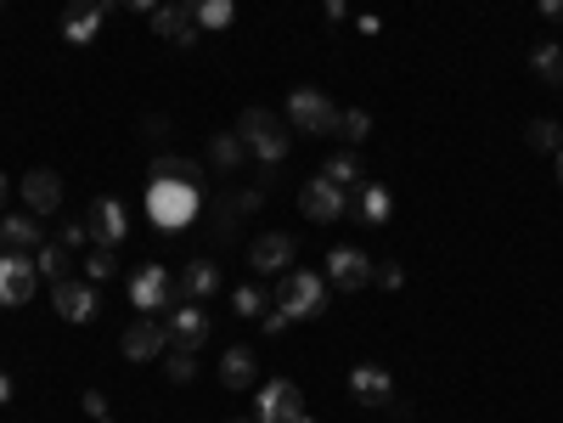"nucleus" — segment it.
Instances as JSON below:
<instances>
[{"label":"nucleus","mask_w":563,"mask_h":423,"mask_svg":"<svg viewBox=\"0 0 563 423\" xmlns=\"http://www.w3.org/2000/svg\"><path fill=\"white\" fill-rule=\"evenodd\" d=\"M0 7H7V0H0Z\"/></svg>","instance_id":"48"},{"label":"nucleus","mask_w":563,"mask_h":423,"mask_svg":"<svg viewBox=\"0 0 563 423\" xmlns=\"http://www.w3.org/2000/svg\"><path fill=\"white\" fill-rule=\"evenodd\" d=\"M541 7V17H563V0H536Z\"/></svg>","instance_id":"42"},{"label":"nucleus","mask_w":563,"mask_h":423,"mask_svg":"<svg viewBox=\"0 0 563 423\" xmlns=\"http://www.w3.org/2000/svg\"><path fill=\"white\" fill-rule=\"evenodd\" d=\"M170 130H175V124L163 119V113H147V119H142V142H147V147H163V142H170Z\"/></svg>","instance_id":"35"},{"label":"nucleus","mask_w":563,"mask_h":423,"mask_svg":"<svg viewBox=\"0 0 563 423\" xmlns=\"http://www.w3.org/2000/svg\"><path fill=\"white\" fill-rule=\"evenodd\" d=\"M333 136H344L350 147H360V142L372 136V113L367 108H339V130H333Z\"/></svg>","instance_id":"28"},{"label":"nucleus","mask_w":563,"mask_h":423,"mask_svg":"<svg viewBox=\"0 0 563 423\" xmlns=\"http://www.w3.org/2000/svg\"><path fill=\"white\" fill-rule=\"evenodd\" d=\"M254 378H259L254 350H248V345H231V350L220 355V384H225V389H254Z\"/></svg>","instance_id":"20"},{"label":"nucleus","mask_w":563,"mask_h":423,"mask_svg":"<svg viewBox=\"0 0 563 423\" xmlns=\"http://www.w3.org/2000/svg\"><path fill=\"white\" fill-rule=\"evenodd\" d=\"M130 305L142 316H163V311L181 305V282L163 266H142V271H130Z\"/></svg>","instance_id":"4"},{"label":"nucleus","mask_w":563,"mask_h":423,"mask_svg":"<svg viewBox=\"0 0 563 423\" xmlns=\"http://www.w3.org/2000/svg\"><path fill=\"white\" fill-rule=\"evenodd\" d=\"M321 12H327V17L339 23V17H350V0H321Z\"/></svg>","instance_id":"40"},{"label":"nucleus","mask_w":563,"mask_h":423,"mask_svg":"<svg viewBox=\"0 0 563 423\" xmlns=\"http://www.w3.org/2000/svg\"><path fill=\"white\" fill-rule=\"evenodd\" d=\"M552 165H558V181H563V147H558V153H552Z\"/></svg>","instance_id":"45"},{"label":"nucleus","mask_w":563,"mask_h":423,"mask_svg":"<svg viewBox=\"0 0 563 423\" xmlns=\"http://www.w3.org/2000/svg\"><path fill=\"white\" fill-rule=\"evenodd\" d=\"M7 198H12V181L0 176V215H7Z\"/></svg>","instance_id":"44"},{"label":"nucleus","mask_w":563,"mask_h":423,"mask_svg":"<svg viewBox=\"0 0 563 423\" xmlns=\"http://www.w3.org/2000/svg\"><path fill=\"white\" fill-rule=\"evenodd\" d=\"M163 373H170V384H192L197 378V350H163Z\"/></svg>","instance_id":"33"},{"label":"nucleus","mask_w":563,"mask_h":423,"mask_svg":"<svg viewBox=\"0 0 563 423\" xmlns=\"http://www.w3.org/2000/svg\"><path fill=\"white\" fill-rule=\"evenodd\" d=\"M163 322H170V350H204V339H209V316H204V305L181 300Z\"/></svg>","instance_id":"14"},{"label":"nucleus","mask_w":563,"mask_h":423,"mask_svg":"<svg viewBox=\"0 0 563 423\" xmlns=\"http://www.w3.org/2000/svg\"><path fill=\"white\" fill-rule=\"evenodd\" d=\"M113 277H119V249H96V243H90V254H85V282L102 288V282H113Z\"/></svg>","instance_id":"29"},{"label":"nucleus","mask_w":563,"mask_h":423,"mask_svg":"<svg viewBox=\"0 0 563 423\" xmlns=\"http://www.w3.org/2000/svg\"><path fill=\"white\" fill-rule=\"evenodd\" d=\"M277 311H287V322H310L327 311V277L305 271V266H287L282 282H277V294H271Z\"/></svg>","instance_id":"3"},{"label":"nucleus","mask_w":563,"mask_h":423,"mask_svg":"<svg viewBox=\"0 0 563 423\" xmlns=\"http://www.w3.org/2000/svg\"><path fill=\"white\" fill-rule=\"evenodd\" d=\"M23 209H35L40 220L62 209V176L57 170H28L23 176Z\"/></svg>","instance_id":"15"},{"label":"nucleus","mask_w":563,"mask_h":423,"mask_svg":"<svg viewBox=\"0 0 563 423\" xmlns=\"http://www.w3.org/2000/svg\"><path fill=\"white\" fill-rule=\"evenodd\" d=\"M287 124L299 130V136H333V130H339V108L327 102L316 85H299V90L287 96Z\"/></svg>","instance_id":"5"},{"label":"nucleus","mask_w":563,"mask_h":423,"mask_svg":"<svg viewBox=\"0 0 563 423\" xmlns=\"http://www.w3.org/2000/svg\"><path fill=\"white\" fill-rule=\"evenodd\" d=\"M237 165H248V147H243V136L237 130H220V136H209V170H237Z\"/></svg>","instance_id":"23"},{"label":"nucleus","mask_w":563,"mask_h":423,"mask_svg":"<svg viewBox=\"0 0 563 423\" xmlns=\"http://www.w3.org/2000/svg\"><path fill=\"white\" fill-rule=\"evenodd\" d=\"M119 345H124V362H152V355L170 350V322L163 316H136Z\"/></svg>","instance_id":"8"},{"label":"nucleus","mask_w":563,"mask_h":423,"mask_svg":"<svg viewBox=\"0 0 563 423\" xmlns=\"http://www.w3.org/2000/svg\"><path fill=\"white\" fill-rule=\"evenodd\" d=\"M529 69H536L547 85H563V51H558L552 40H541L536 51H529Z\"/></svg>","instance_id":"31"},{"label":"nucleus","mask_w":563,"mask_h":423,"mask_svg":"<svg viewBox=\"0 0 563 423\" xmlns=\"http://www.w3.org/2000/svg\"><path fill=\"white\" fill-rule=\"evenodd\" d=\"M85 232H90V243H96V249H119V243H124V232H130L124 204H119V198H96V204L85 209Z\"/></svg>","instance_id":"10"},{"label":"nucleus","mask_w":563,"mask_h":423,"mask_svg":"<svg viewBox=\"0 0 563 423\" xmlns=\"http://www.w3.org/2000/svg\"><path fill=\"white\" fill-rule=\"evenodd\" d=\"M237 136H243V147H248V158H259L265 170H277L282 158H287V130H282V119L271 113V108H243V119H237Z\"/></svg>","instance_id":"2"},{"label":"nucleus","mask_w":563,"mask_h":423,"mask_svg":"<svg viewBox=\"0 0 563 423\" xmlns=\"http://www.w3.org/2000/svg\"><path fill=\"white\" fill-rule=\"evenodd\" d=\"M259 204H265V192H259V186H243V192H225V198L215 204V209H220V232H225L231 220H243V215H254Z\"/></svg>","instance_id":"26"},{"label":"nucleus","mask_w":563,"mask_h":423,"mask_svg":"<svg viewBox=\"0 0 563 423\" xmlns=\"http://www.w3.org/2000/svg\"><path fill=\"white\" fill-rule=\"evenodd\" d=\"M96 423H113V418H96Z\"/></svg>","instance_id":"47"},{"label":"nucleus","mask_w":563,"mask_h":423,"mask_svg":"<svg viewBox=\"0 0 563 423\" xmlns=\"http://www.w3.org/2000/svg\"><path fill=\"white\" fill-rule=\"evenodd\" d=\"M350 389H355L367 407H383V401L394 396V378H389L383 367H355V373H350Z\"/></svg>","instance_id":"22"},{"label":"nucleus","mask_w":563,"mask_h":423,"mask_svg":"<svg viewBox=\"0 0 563 423\" xmlns=\"http://www.w3.org/2000/svg\"><path fill=\"white\" fill-rule=\"evenodd\" d=\"M69 259H74V254L62 249V243H40V249H35V271L51 277V282H62V277H69Z\"/></svg>","instance_id":"30"},{"label":"nucleus","mask_w":563,"mask_h":423,"mask_svg":"<svg viewBox=\"0 0 563 423\" xmlns=\"http://www.w3.org/2000/svg\"><path fill=\"white\" fill-rule=\"evenodd\" d=\"M265 305H271V300H265L259 282H243L237 294H231V311H237V316H265Z\"/></svg>","instance_id":"34"},{"label":"nucleus","mask_w":563,"mask_h":423,"mask_svg":"<svg viewBox=\"0 0 563 423\" xmlns=\"http://www.w3.org/2000/svg\"><path fill=\"white\" fill-rule=\"evenodd\" d=\"M299 412H305V389L293 384V378H271V384L254 396V418H259V423H293Z\"/></svg>","instance_id":"7"},{"label":"nucleus","mask_w":563,"mask_h":423,"mask_svg":"<svg viewBox=\"0 0 563 423\" xmlns=\"http://www.w3.org/2000/svg\"><path fill=\"white\" fill-rule=\"evenodd\" d=\"M57 243L69 249V254H74V249H85V243H90V232H85V220H69V226H62V232H57Z\"/></svg>","instance_id":"36"},{"label":"nucleus","mask_w":563,"mask_h":423,"mask_svg":"<svg viewBox=\"0 0 563 423\" xmlns=\"http://www.w3.org/2000/svg\"><path fill=\"white\" fill-rule=\"evenodd\" d=\"M215 294H220V266H215V259H186V266H181V300L204 305Z\"/></svg>","instance_id":"19"},{"label":"nucleus","mask_w":563,"mask_h":423,"mask_svg":"<svg viewBox=\"0 0 563 423\" xmlns=\"http://www.w3.org/2000/svg\"><path fill=\"white\" fill-rule=\"evenodd\" d=\"M231 423H259V418H231Z\"/></svg>","instance_id":"46"},{"label":"nucleus","mask_w":563,"mask_h":423,"mask_svg":"<svg viewBox=\"0 0 563 423\" xmlns=\"http://www.w3.org/2000/svg\"><path fill=\"white\" fill-rule=\"evenodd\" d=\"M197 28H209V35H220V28H231V17H237V0H186Z\"/></svg>","instance_id":"25"},{"label":"nucleus","mask_w":563,"mask_h":423,"mask_svg":"<svg viewBox=\"0 0 563 423\" xmlns=\"http://www.w3.org/2000/svg\"><path fill=\"white\" fill-rule=\"evenodd\" d=\"M372 277H378V288H389V294H394V288H401V282H406V271H401V266H394V259H383V266H378Z\"/></svg>","instance_id":"37"},{"label":"nucleus","mask_w":563,"mask_h":423,"mask_svg":"<svg viewBox=\"0 0 563 423\" xmlns=\"http://www.w3.org/2000/svg\"><path fill=\"white\" fill-rule=\"evenodd\" d=\"M158 7H163V0H124V12H147V17H152Z\"/></svg>","instance_id":"41"},{"label":"nucleus","mask_w":563,"mask_h":423,"mask_svg":"<svg viewBox=\"0 0 563 423\" xmlns=\"http://www.w3.org/2000/svg\"><path fill=\"white\" fill-rule=\"evenodd\" d=\"M259 328H265V334H287L293 322H287V311H265V316H259Z\"/></svg>","instance_id":"39"},{"label":"nucleus","mask_w":563,"mask_h":423,"mask_svg":"<svg viewBox=\"0 0 563 423\" xmlns=\"http://www.w3.org/2000/svg\"><path fill=\"white\" fill-rule=\"evenodd\" d=\"M204 209V192L186 186V181H147V215L158 232H181V226L197 220Z\"/></svg>","instance_id":"1"},{"label":"nucleus","mask_w":563,"mask_h":423,"mask_svg":"<svg viewBox=\"0 0 563 423\" xmlns=\"http://www.w3.org/2000/svg\"><path fill=\"white\" fill-rule=\"evenodd\" d=\"M321 176H327V181H339V186H360V153H355V147L333 153V158L321 165Z\"/></svg>","instance_id":"27"},{"label":"nucleus","mask_w":563,"mask_h":423,"mask_svg":"<svg viewBox=\"0 0 563 423\" xmlns=\"http://www.w3.org/2000/svg\"><path fill=\"white\" fill-rule=\"evenodd\" d=\"M51 305H57L62 322H90L96 316V282H85V277L51 282Z\"/></svg>","instance_id":"12"},{"label":"nucleus","mask_w":563,"mask_h":423,"mask_svg":"<svg viewBox=\"0 0 563 423\" xmlns=\"http://www.w3.org/2000/svg\"><path fill=\"white\" fill-rule=\"evenodd\" d=\"M40 288V271H35V254L23 249H0V305H28Z\"/></svg>","instance_id":"6"},{"label":"nucleus","mask_w":563,"mask_h":423,"mask_svg":"<svg viewBox=\"0 0 563 423\" xmlns=\"http://www.w3.org/2000/svg\"><path fill=\"white\" fill-rule=\"evenodd\" d=\"M46 243V226L35 209H23V215H0V249H23V254H35Z\"/></svg>","instance_id":"17"},{"label":"nucleus","mask_w":563,"mask_h":423,"mask_svg":"<svg viewBox=\"0 0 563 423\" xmlns=\"http://www.w3.org/2000/svg\"><path fill=\"white\" fill-rule=\"evenodd\" d=\"M299 209H305L310 220H339V215L350 209V192H344L339 181L316 176V181H305V186H299Z\"/></svg>","instance_id":"11"},{"label":"nucleus","mask_w":563,"mask_h":423,"mask_svg":"<svg viewBox=\"0 0 563 423\" xmlns=\"http://www.w3.org/2000/svg\"><path fill=\"white\" fill-rule=\"evenodd\" d=\"M79 407H85V418H108V396H102V389H85Z\"/></svg>","instance_id":"38"},{"label":"nucleus","mask_w":563,"mask_h":423,"mask_svg":"<svg viewBox=\"0 0 563 423\" xmlns=\"http://www.w3.org/2000/svg\"><path fill=\"white\" fill-rule=\"evenodd\" d=\"M12 401V373H0V407Z\"/></svg>","instance_id":"43"},{"label":"nucleus","mask_w":563,"mask_h":423,"mask_svg":"<svg viewBox=\"0 0 563 423\" xmlns=\"http://www.w3.org/2000/svg\"><path fill=\"white\" fill-rule=\"evenodd\" d=\"M152 35H163L170 46H192L197 40V17H192L186 0H170V7L152 12Z\"/></svg>","instance_id":"18"},{"label":"nucleus","mask_w":563,"mask_h":423,"mask_svg":"<svg viewBox=\"0 0 563 423\" xmlns=\"http://www.w3.org/2000/svg\"><path fill=\"white\" fill-rule=\"evenodd\" d=\"M355 204H360V220H367V226H383V220L394 215V192H389L383 181H360Z\"/></svg>","instance_id":"21"},{"label":"nucleus","mask_w":563,"mask_h":423,"mask_svg":"<svg viewBox=\"0 0 563 423\" xmlns=\"http://www.w3.org/2000/svg\"><path fill=\"white\" fill-rule=\"evenodd\" d=\"M372 271H378V266H372V259L360 254V249H350V243L327 254V282H333L339 294H360V288L372 282Z\"/></svg>","instance_id":"9"},{"label":"nucleus","mask_w":563,"mask_h":423,"mask_svg":"<svg viewBox=\"0 0 563 423\" xmlns=\"http://www.w3.org/2000/svg\"><path fill=\"white\" fill-rule=\"evenodd\" d=\"M204 170L209 165H192V158H181V153H158L152 158V181H186V186H197V181H204Z\"/></svg>","instance_id":"24"},{"label":"nucleus","mask_w":563,"mask_h":423,"mask_svg":"<svg viewBox=\"0 0 563 423\" xmlns=\"http://www.w3.org/2000/svg\"><path fill=\"white\" fill-rule=\"evenodd\" d=\"M524 142L536 147V153H558V147H563V124H552V119H536V124L524 130Z\"/></svg>","instance_id":"32"},{"label":"nucleus","mask_w":563,"mask_h":423,"mask_svg":"<svg viewBox=\"0 0 563 423\" xmlns=\"http://www.w3.org/2000/svg\"><path fill=\"white\" fill-rule=\"evenodd\" d=\"M102 7L96 0H69V12H62V40L69 46H90L96 35H102Z\"/></svg>","instance_id":"16"},{"label":"nucleus","mask_w":563,"mask_h":423,"mask_svg":"<svg viewBox=\"0 0 563 423\" xmlns=\"http://www.w3.org/2000/svg\"><path fill=\"white\" fill-rule=\"evenodd\" d=\"M293 254H299V243H293L287 232H265V238H254V249H248V266H254L259 277H282V271L293 266Z\"/></svg>","instance_id":"13"}]
</instances>
